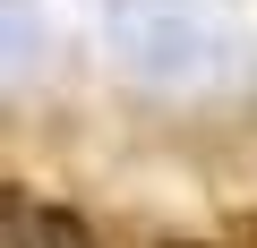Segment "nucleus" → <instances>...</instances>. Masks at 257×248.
Returning a JSON list of instances; mask_svg holds the SVG:
<instances>
[{"instance_id": "f03ea898", "label": "nucleus", "mask_w": 257, "mask_h": 248, "mask_svg": "<svg viewBox=\"0 0 257 248\" xmlns=\"http://www.w3.org/2000/svg\"><path fill=\"white\" fill-rule=\"evenodd\" d=\"M163 248H214V239H163Z\"/></svg>"}, {"instance_id": "f257e3e1", "label": "nucleus", "mask_w": 257, "mask_h": 248, "mask_svg": "<svg viewBox=\"0 0 257 248\" xmlns=\"http://www.w3.org/2000/svg\"><path fill=\"white\" fill-rule=\"evenodd\" d=\"M18 248H103V239H94V222L77 205H26L18 214Z\"/></svg>"}, {"instance_id": "7ed1b4c3", "label": "nucleus", "mask_w": 257, "mask_h": 248, "mask_svg": "<svg viewBox=\"0 0 257 248\" xmlns=\"http://www.w3.org/2000/svg\"><path fill=\"white\" fill-rule=\"evenodd\" d=\"M248 248H257V222H248Z\"/></svg>"}]
</instances>
